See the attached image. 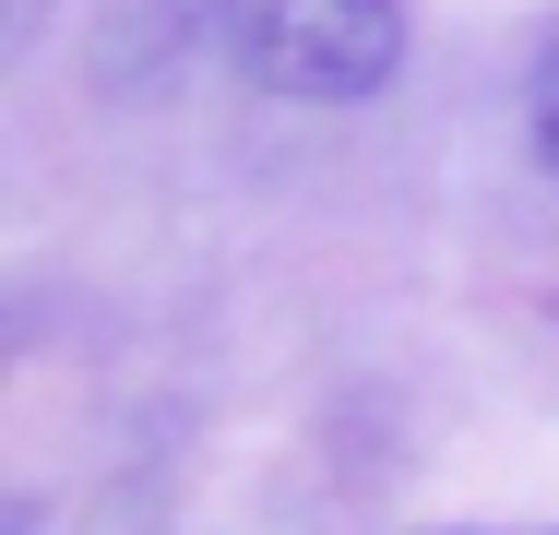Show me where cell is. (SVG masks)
I'll list each match as a JSON object with an SVG mask.
<instances>
[{"mask_svg": "<svg viewBox=\"0 0 559 535\" xmlns=\"http://www.w3.org/2000/svg\"><path fill=\"white\" fill-rule=\"evenodd\" d=\"M203 36L274 107H369L405 84L417 12L405 0H203Z\"/></svg>", "mask_w": 559, "mask_h": 535, "instance_id": "obj_1", "label": "cell"}, {"mask_svg": "<svg viewBox=\"0 0 559 535\" xmlns=\"http://www.w3.org/2000/svg\"><path fill=\"white\" fill-rule=\"evenodd\" d=\"M524 143H536V167L559 179V12H548V36H536V60H524Z\"/></svg>", "mask_w": 559, "mask_h": 535, "instance_id": "obj_2", "label": "cell"}]
</instances>
